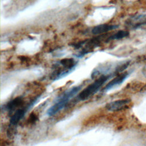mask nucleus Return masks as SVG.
Here are the masks:
<instances>
[{"label":"nucleus","instance_id":"423d86ee","mask_svg":"<svg viewBox=\"0 0 146 146\" xmlns=\"http://www.w3.org/2000/svg\"><path fill=\"white\" fill-rule=\"evenodd\" d=\"M128 75V74L127 72H124L118 75L116 77H115L114 79L111 80L109 83H108L106 84V86L104 87L103 90L108 91L109 90H111L113 87L120 84L125 80V79L127 78Z\"/></svg>","mask_w":146,"mask_h":146},{"label":"nucleus","instance_id":"f03ea898","mask_svg":"<svg viewBox=\"0 0 146 146\" xmlns=\"http://www.w3.org/2000/svg\"><path fill=\"white\" fill-rule=\"evenodd\" d=\"M110 76L102 75L97 79L94 82L88 85L78 95V98L80 100H86L94 95L108 80Z\"/></svg>","mask_w":146,"mask_h":146},{"label":"nucleus","instance_id":"9d476101","mask_svg":"<svg viewBox=\"0 0 146 146\" xmlns=\"http://www.w3.org/2000/svg\"><path fill=\"white\" fill-rule=\"evenodd\" d=\"M16 133H17L16 127L10 125L9 127V128H8L7 131V136L10 138H12V137H14L15 136Z\"/></svg>","mask_w":146,"mask_h":146},{"label":"nucleus","instance_id":"20e7f679","mask_svg":"<svg viewBox=\"0 0 146 146\" xmlns=\"http://www.w3.org/2000/svg\"><path fill=\"white\" fill-rule=\"evenodd\" d=\"M131 100L129 99H124L111 102L107 103L106 108L110 111H117L127 108Z\"/></svg>","mask_w":146,"mask_h":146},{"label":"nucleus","instance_id":"0eeeda50","mask_svg":"<svg viewBox=\"0 0 146 146\" xmlns=\"http://www.w3.org/2000/svg\"><path fill=\"white\" fill-rule=\"evenodd\" d=\"M118 26L115 25H108V24H102L95 26L92 30V33L94 34H101L109 31L112 30L117 28Z\"/></svg>","mask_w":146,"mask_h":146},{"label":"nucleus","instance_id":"7ed1b4c3","mask_svg":"<svg viewBox=\"0 0 146 146\" xmlns=\"http://www.w3.org/2000/svg\"><path fill=\"white\" fill-rule=\"evenodd\" d=\"M33 104H34V102H32L28 105H26V106L17 110L10 120V125L16 127L19 121L24 117L28 109H29Z\"/></svg>","mask_w":146,"mask_h":146},{"label":"nucleus","instance_id":"6e6552de","mask_svg":"<svg viewBox=\"0 0 146 146\" xmlns=\"http://www.w3.org/2000/svg\"><path fill=\"white\" fill-rule=\"evenodd\" d=\"M23 103L22 97L19 96L14 99L6 105V109L9 111H13L18 107L21 106Z\"/></svg>","mask_w":146,"mask_h":146},{"label":"nucleus","instance_id":"39448f33","mask_svg":"<svg viewBox=\"0 0 146 146\" xmlns=\"http://www.w3.org/2000/svg\"><path fill=\"white\" fill-rule=\"evenodd\" d=\"M127 25L131 27L132 28H137L142 25L146 24V14H140L136 15L131 18H130Z\"/></svg>","mask_w":146,"mask_h":146},{"label":"nucleus","instance_id":"1a4fd4ad","mask_svg":"<svg viewBox=\"0 0 146 146\" xmlns=\"http://www.w3.org/2000/svg\"><path fill=\"white\" fill-rule=\"evenodd\" d=\"M129 32L127 31H124V30H120L114 34L113 35H111L110 36L107 40H115V39H120L123 38L127 37L129 35Z\"/></svg>","mask_w":146,"mask_h":146},{"label":"nucleus","instance_id":"f257e3e1","mask_svg":"<svg viewBox=\"0 0 146 146\" xmlns=\"http://www.w3.org/2000/svg\"><path fill=\"white\" fill-rule=\"evenodd\" d=\"M82 86H74L66 91L60 95L55 103L47 110V113L49 116H52L57 113L63 109L68 103V102L80 90Z\"/></svg>","mask_w":146,"mask_h":146}]
</instances>
